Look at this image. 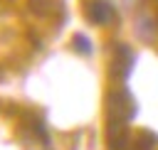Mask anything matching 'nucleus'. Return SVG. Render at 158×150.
Instances as JSON below:
<instances>
[{"instance_id":"nucleus-3","label":"nucleus","mask_w":158,"mask_h":150,"mask_svg":"<svg viewBox=\"0 0 158 150\" xmlns=\"http://www.w3.org/2000/svg\"><path fill=\"white\" fill-rule=\"evenodd\" d=\"M86 20L94 25H109L116 20V7L111 0H91L86 5Z\"/></svg>"},{"instance_id":"nucleus-6","label":"nucleus","mask_w":158,"mask_h":150,"mask_svg":"<svg viewBox=\"0 0 158 150\" xmlns=\"http://www.w3.org/2000/svg\"><path fill=\"white\" fill-rule=\"evenodd\" d=\"M72 44H74V49H77V52H81V54H91V42H89L84 34H74Z\"/></svg>"},{"instance_id":"nucleus-4","label":"nucleus","mask_w":158,"mask_h":150,"mask_svg":"<svg viewBox=\"0 0 158 150\" xmlns=\"http://www.w3.org/2000/svg\"><path fill=\"white\" fill-rule=\"evenodd\" d=\"M156 145H158V135L151 130H141L131 143L133 150H156Z\"/></svg>"},{"instance_id":"nucleus-5","label":"nucleus","mask_w":158,"mask_h":150,"mask_svg":"<svg viewBox=\"0 0 158 150\" xmlns=\"http://www.w3.org/2000/svg\"><path fill=\"white\" fill-rule=\"evenodd\" d=\"M57 5H59V0H30L32 12H37V15H49Z\"/></svg>"},{"instance_id":"nucleus-1","label":"nucleus","mask_w":158,"mask_h":150,"mask_svg":"<svg viewBox=\"0 0 158 150\" xmlns=\"http://www.w3.org/2000/svg\"><path fill=\"white\" fill-rule=\"evenodd\" d=\"M136 116V101L128 93V89H116L109 93V120H123L128 123Z\"/></svg>"},{"instance_id":"nucleus-2","label":"nucleus","mask_w":158,"mask_h":150,"mask_svg":"<svg viewBox=\"0 0 158 150\" xmlns=\"http://www.w3.org/2000/svg\"><path fill=\"white\" fill-rule=\"evenodd\" d=\"M133 61H136V54L131 52V47L116 44V49H114V61H111V74L118 76L121 81L128 79V74L133 71Z\"/></svg>"}]
</instances>
